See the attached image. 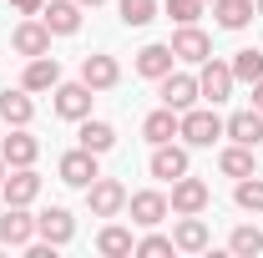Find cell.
<instances>
[{"label": "cell", "instance_id": "obj_26", "mask_svg": "<svg viewBox=\"0 0 263 258\" xmlns=\"http://www.w3.org/2000/svg\"><path fill=\"white\" fill-rule=\"evenodd\" d=\"M233 81H248V86H253V81H263V51L258 46H243V51H233Z\"/></svg>", "mask_w": 263, "mask_h": 258}, {"label": "cell", "instance_id": "obj_27", "mask_svg": "<svg viewBox=\"0 0 263 258\" xmlns=\"http://www.w3.org/2000/svg\"><path fill=\"white\" fill-rule=\"evenodd\" d=\"M177 117H182V112H172V106L152 112V117L142 122V137H147L152 147H157V142H172V137H177Z\"/></svg>", "mask_w": 263, "mask_h": 258}, {"label": "cell", "instance_id": "obj_33", "mask_svg": "<svg viewBox=\"0 0 263 258\" xmlns=\"http://www.w3.org/2000/svg\"><path fill=\"white\" fill-rule=\"evenodd\" d=\"M137 253H172V238H162V233H147V238H137Z\"/></svg>", "mask_w": 263, "mask_h": 258}, {"label": "cell", "instance_id": "obj_7", "mask_svg": "<svg viewBox=\"0 0 263 258\" xmlns=\"http://www.w3.org/2000/svg\"><path fill=\"white\" fill-rule=\"evenodd\" d=\"M208 197H213V193H208V182L182 172V177L172 182V197H167V208H172V213L182 218V213H202V208H208Z\"/></svg>", "mask_w": 263, "mask_h": 258}, {"label": "cell", "instance_id": "obj_28", "mask_svg": "<svg viewBox=\"0 0 263 258\" xmlns=\"http://www.w3.org/2000/svg\"><path fill=\"white\" fill-rule=\"evenodd\" d=\"M233 202H238L243 213H263V177H258V172L238 177V188H233Z\"/></svg>", "mask_w": 263, "mask_h": 258}, {"label": "cell", "instance_id": "obj_6", "mask_svg": "<svg viewBox=\"0 0 263 258\" xmlns=\"http://www.w3.org/2000/svg\"><path fill=\"white\" fill-rule=\"evenodd\" d=\"M197 91H202V101H213V106H218V101H228V97H233V66L208 56L202 71H197Z\"/></svg>", "mask_w": 263, "mask_h": 258}, {"label": "cell", "instance_id": "obj_4", "mask_svg": "<svg viewBox=\"0 0 263 258\" xmlns=\"http://www.w3.org/2000/svg\"><path fill=\"white\" fill-rule=\"evenodd\" d=\"M0 243H5V248H31L35 243V218L26 208L5 202V213H0Z\"/></svg>", "mask_w": 263, "mask_h": 258}, {"label": "cell", "instance_id": "obj_23", "mask_svg": "<svg viewBox=\"0 0 263 258\" xmlns=\"http://www.w3.org/2000/svg\"><path fill=\"white\" fill-rule=\"evenodd\" d=\"M97 253H106V258H127V253H137V238H132V228L106 223V228L97 233Z\"/></svg>", "mask_w": 263, "mask_h": 258}, {"label": "cell", "instance_id": "obj_31", "mask_svg": "<svg viewBox=\"0 0 263 258\" xmlns=\"http://www.w3.org/2000/svg\"><path fill=\"white\" fill-rule=\"evenodd\" d=\"M122 21L127 26H152L157 21V0H122Z\"/></svg>", "mask_w": 263, "mask_h": 258}, {"label": "cell", "instance_id": "obj_20", "mask_svg": "<svg viewBox=\"0 0 263 258\" xmlns=\"http://www.w3.org/2000/svg\"><path fill=\"white\" fill-rule=\"evenodd\" d=\"M172 56H177V61H193V66H202L208 56H213V41L197 31V26H182V31L172 35Z\"/></svg>", "mask_w": 263, "mask_h": 258}, {"label": "cell", "instance_id": "obj_14", "mask_svg": "<svg viewBox=\"0 0 263 258\" xmlns=\"http://www.w3.org/2000/svg\"><path fill=\"white\" fill-rule=\"evenodd\" d=\"M35 238H46L51 248H61V243L76 238V218H71L66 208H46V213L35 218Z\"/></svg>", "mask_w": 263, "mask_h": 258}, {"label": "cell", "instance_id": "obj_35", "mask_svg": "<svg viewBox=\"0 0 263 258\" xmlns=\"http://www.w3.org/2000/svg\"><path fill=\"white\" fill-rule=\"evenodd\" d=\"M253 106L263 112V81H253Z\"/></svg>", "mask_w": 263, "mask_h": 258}, {"label": "cell", "instance_id": "obj_24", "mask_svg": "<svg viewBox=\"0 0 263 258\" xmlns=\"http://www.w3.org/2000/svg\"><path fill=\"white\" fill-rule=\"evenodd\" d=\"M76 137H81V147H86V152H97V157L117 147V127H111V122H97V117H86Z\"/></svg>", "mask_w": 263, "mask_h": 258}, {"label": "cell", "instance_id": "obj_12", "mask_svg": "<svg viewBox=\"0 0 263 258\" xmlns=\"http://www.w3.org/2000/svg\"><path fill=\"white\" fill-rule=\"evenodd\" d=\"M10 46L31 61V56H51V31H46V21H21L15 31H10Z\"/></svg>", "mask_w": 263, "mask_h": 258}, {"label": "cell", "instance_id": "obj_34", "mask_svg": "<svg viewBox=\"0 0 263 258\" xmlns=\"http://www.w3.org/2000/svg\"><path fill=\"white\" fill-rule=\"evenodd\" d=\"M10 5H15L21 15H41V10H46V0H10Z\"/></svg>", "mask_w": 263, "mask_h": 258}, {"label": "cell", "instance_id": "obj_21", "mask_svg": "<svg viewBox=\"0 0 263 258\" xmlns=\"http://www.w3.org/2000/svg\"><path fill=\"white\" fill-rule=\"evenodd\" d=\"M81 81H86L91 91H111V86L122 81V66L111 61V56H86V61H81Z\"/></svg>", "mask_w": 263, "mask_h": 258}, {"label": "cell", "instance_id": "obj_32", "mask_svg": "<svg viewBox=\"0 0 263 258\" xmlns=\"http://www.w3.org/2000/svg\"><path fill=\"white\" fill-rule=\"evenodd\" d=\"M167 15H172L177 26H193L197 15H202V0H167Z\"/></svg>", "mask_w": 263, "mask_h": 258}, {"label": "cell", "instance_id": "obj_8", "mask_svg": "<svg viewBox=\"0 0 263 258\" xmlns=\"http://www.w3.org/2000/svg\"><path fill=\"white\" fill-rule=\"evenodd\" d=\"M0 193H5V202H15V208H31L35 197H41V177H35V167H10L5 182H0Z\"/></svg>", "mask_w": 263, "mask_h": 258}, {"label": "cell", "instance_id": "obj_15", "mask_svg": "<svg viewBox=\"0 0 263 258\" xmlns=\"http://www.w3.org/2000/svg\"><path fill=\"white\" fill-rule=\"evenodd\" d=\"M127 213H132V223H137V228H157L172 208H167L162 193H152V188H147V193H132V197H127Z\"/></svg>", "mask_w": 263, "mask_h": 258}, {"label": "cell", "instance_id": "obj_29", "mask_svg": "<svg viewBox=\"0 0 263 258\" xmlns=\"http://www.w3.org/2000/svg\"><path fill=\"white\" fill-rule=\"evenodd\" d=\"M218 167H223L228 177H248V172H253V147H243V142H233V147H223V157H218Z\"/></svg>", "mask_w": 263, "mask_h": 258}, {"label": "cell", "instance_id": "obj_9", "mask_svg": "<svg viewBox=\"0 0 263 258\" xmlns=\"http://www.w3.org/2000/svg\"><path fill=\"white\" fill-rule=\"evenodd\" d=\"M208 243H213V233L202 223V213H182L177 228H172V248H177V253H202Z\"/></svg>", "mask_w": 263, "mask_h": 258}, {"label": "cell", "instance_id": "obj_11", "mask_svg": "<svg viewBox=\"0 0 263 258\" xmlns=\"http://www.w3.org/2000/svg\"><path fill=\"white\" fill-rule=\"evenodd\" d=\"M41 21H46L51 35H76L81 31V0H46Z\"/></svg>", "mask_w": 263, "mask_h": 258}, {"label": "cell", "instance_id": "obj_3", "mask_svg": "<svg viewBox=\"0 0 263 258\" xmlns=\"http://www.w3.org/2000/svg\"><path fill=\"white\" fill-rule=\"evenodd\" d=\"M86 208H91V218H117V213L127 208V188H122L117 177H97V182L86 188Z\"/></svg>", "mask_w": 263, "mask_h": 258}, {"label": "cell", "instance_id": "obj_37", "mask_svg": "<svg viewBox=\"0 0 263 258\" xmlns=\"http://www.w3.org/2000/svg\"><path fill=\"white\" fill-rule=\"evenodd\" d=\"M253 15H263V0H258V5H253Z\"/></svg>", "mask_w": 263, "mask_h": 258}, {"label": "cell", "instance_id": "obj_18", "mask_svg": "<svg viewBox=\"0 0 263 258\" xmlns=\"http://www.w3.org/2000/svg\"><path fill=\"white\" fill-rule=\"evenodd\" d=\"M31 117H35V101H31L26 86H15V91L5 86V91H0V122H5V127H31Z\"/></svg>", "mask_w": 263, "mask_h": 258}, {"label": "cell", "instance_id": "obj_10", "mask_svg": "<svg viewBox=\"0 0 263 258\" xmlns=\"http://www.w3.org/2000/svg\"><path fill=\"white\" fill-rule=\"evenodd\" d=\"M197 76H187V71H167L162 76V106H172V112H187V106H197Z\"/></svg>", "mask_w": 263, "mask_h": 258}, {"label": "cell", "instance_id": "obj_2", "mask_svg": "<svg viewBox=\"0 0 263 258\" xmlns=\"http://www.w3.org/2000/svg\"><path fill=\"white\" fill-rule=\"evenodd\" d=\"M91 101H97V91H91L86 81H56V117L86 122V117H91Z\"/></svg>", "mask_w": 263, "mask_h": 258}, {"label": "cell", "instance_id": "obj_36", "mask_svg": "<svg viewBox=\"0 0 263 258\" xmlns=\"http://www.w3.org/2000/svg\"><path fill=\"white\" fill-rule=\"evenodd\" d=\"M5 172H10V162H5V157H0V182H5Z\"/></svg>", "mask_w": 263, "mask_h": 258}, {"label": "cell", "instance_id": "obj_19", "mask_svg": "<svg viewBox=\"0 0 263 258\" xmlns=\"http://www.w3.org/2000/svg\"><path fill=\"white\" fill-rule=\"evenodd\" d=\"M56 81H61L56 56H31L26 71H21V86H26V91H56Z\"/></svg>", "mask_w": 263, "mask_h": 258}, {"label": "cell", "instance_id": "obj_5", "mask_svg": "<svg viewBox=\"0 0 263 258\" xmlns=\"http://www.w3.org/2000/svg\"><path fill=\"white\" fill-rule=\"evenodd\" d=\"M56 172H61V182H66V188H91V182L101 177V167H97V152H86V147L66 152V157L56 162Z\"/></svg>", "mask_w": 263, "mask_h": 258}, {"label": "cell", "instance_id": "obj_13", "mask_svg": "<svg viewBox=\"0 0 263 258\" xmlns=\"http://www.w3.org/2000/svg\"><path fill=\"white\" fill-rule=\"evenodd\" d=\"M0 157L10 162V167H35V157H41V142H35L26 127H10V137H0Z\"/></svg>", "mask_w": 263, "mask_h": 258}, {"label": "cell", "instance_id": "obj_1", "mask_svg": "<svg viewBox=\"0 0 263 258\" xmlns=\"http://www.w3.org/2000/svg\"><path fill=\"white\" fill-rule=\"evenodd\" d=\"M177 137H182L187 147H213V142L223 137V117H218L213 106H187V112L177 117Z\"/></svg>", "mask_w": 263, "mask_h": 258}, {"label": "cell", "instance_id": "obj_25", "mask_svg": "<svg viewBox=\"0 0 263 258\" xmlns=\"http://www.w3.org/2000/svg\"><path fill=\"white\" fill-rule=\"evenodd\" d=\"M213 15L223 31H243L253 21V0H213Z\"/></svg>", "mask_w": 263, "mask_h": 258}, {"label": "cell", "instance_id": "obj_16", "mask_svg": "<svg viewBox=\"0 0 263 258\" xmlns=\"http://www.w3.org/2000/svg\"><path fill=\"white\" fill-rule=\"evenodd\" d=\"M152 177H162V182H177L182 172H187V147H172V142H157L152 147Z\"/></svg>", "mask_w": 263, "mask_h": 258}, {"label": "cell", "instance_id": "obj_22", "mask_svg": "<svg viewBox=\"0 0 263 258\" xmlns=\"http://www.w3.org/2000/svg\"><path fill=\"white\" fill-rule=\"evenodd\" d=\"M172 46H142L137 51V76H147V81H162L167 71H172Z\"/></svg>", "mask_w": 263, "mask_h": 258}, {"label": "cell", "instance_id": "obj_17", "mask_svg": "<svg viewBox=\"0 0 263 258\" xmlns=\"http://www.w3.org/2000/svg\"><path fill=\"white\" fill-rule=\"evenodd\" d=\"M223 137L243 142V147H258V142H263V112H258V106H248V112H233L228 122H223Z\"/></svg>", "mask_w": 263, "mask_h": 258}, {"label": "cell", "instance_id": "obj_30", "mask_svg": "<svg viewBox=\"0 0 263 258\" xmlns=\"http://www.w3.org/2000/svg\"><path fill=\"white\" fill-rule=\"evenodd\" d=\"M228 248H233L238 258H258V253H263V233H258L253 223H238V228H233V238H228Z\"/></svg>", "mask_w": 263, "mask_h": 258}, {"label": "cell", "instance_id": "obj_38", "mask_svg": "<svg viewBox=\"0 0 263 258\" xmlns=\"http://www.w3.org/2000/svg\"><path fill=\"white\" fill-rule=\"evenodd\" d=\"M81 5H101V0H81Z\"/></svg>", "mask_w": 263, "mask_h": 258}]
</instances>
